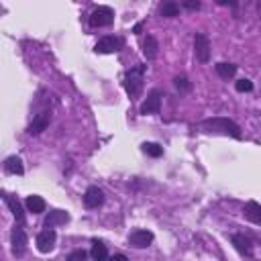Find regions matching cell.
Segmentation results:
<instances>
[{
	"label": "cell",
	"mask_w": 261,
	"mask_h": 261,
	"mask_svg": "<svg viewBox=\"0 0 261 261\" xmlns=\"http://www.w3.org/2000/svg\"><path fill=\"white\" fill-rule=\"evenodd\" d=\"M200 128L204 133H220V135H230L234 139H241V128L237 122H232L230 118H222V116H216V118H206L200 122Z\"/></svg>",
	"instance_id": "obj_1"
},
{
	"label": "cell",
	"mask_w": 261,
	"mask_h": 261,
	"mask_svg": "<svg viewBox=\"0 0 261 261\" xmlns=\"http://www.w3.org/2000/svg\"><path fill=\"white\" fill-rule=\"evenodd\" d=\"M145 69H147V65H135V67H130L128 71H126V75H124V90H126V94L130 96V100L133 98H139V94H141V90H143V75H145Z\"/></svg>",
	"instance_id": "obj_2"
},
{
	"label": "cell",
	"mask_w": 261,
	"mask_h": 261,
	"mask_svg": "<svg viewBox=\"0 0 261 261\" xmlns=\"http://www.w3.org/2000/svg\"><path fill=\"white\" fill-rule=\"evenodd\" d=\"M112 20H114V10L110 8V6H98L92 14H90V18H88V22H90V27H108V24H112Z\"/></svg>",
	"instance_id": "obj_3"
},
{
	"label": "cell",
	"mask_w": 261,
	"mask_h": 261,
	"mask_svg": "<svg viewBox=\"0 0 261 261\" xmlns=\"http://www.w3.org/2000/svg\"><path fill=\"white\" fill-rule=\"evenodd\" d=\"M194 53H196L200 63H208V59H210V39H208V35H204V33L194 35Z\"/></svg>",
	"instance_id": "obj_4"
},
{
	"label": "cell",
	"mask_w": 261,
	"mask_h": 261,
	"mask_svg": "<svg viewBox=\"0 0 261 261\" xmlns=\"http://www.w3.org/2000/svg\"><path fill=\"white\" fill-rule=\"evenodd\" d=\"M161 98H163L161 90H151L147 94L145 102L141 104V114L143 116H147V114H159V110H161Z\"/></svg>",
	"instance_id": "obj_5"
},
{
	"label": "cell",
	"mask_w": 261,
	"mask_h": 261,
	"mask_svg": "<svg viewBox=\"0 0 261 261\" xmlns=\"http://www.w3.org/2000/svg\"><path fill=\"white\" fill-rule=\"evenodd\" d=\"M10 245H12V255L22 257L27 253V232L22 226H14L10 232Z\"/></svg>",
	"instance_id": "obj_6"
},
{
	"label": "cell",
	"mask_w": 261,
	"mask_h": 261,
	"mask_svg": "<svg viewBox=\"0 0 261 261\" xmlns=\"http://www.w3.org/2000/svg\"><path fill=\"white\" fill-rule=\"evenodd\" d=\"M153 243V232L145 230V228H137L128 234V245L137 247V249H147Z\"/></svg>",
	"instance_id": "obj_7"
},
{
	"label": "cell",
	"mask_w": 261,
	"mask_h": 261,
	"mask_svg": "<svg viewBox=\"0 0 261 261\" xmlns=\"http://www.w3.org/2000/svg\"><path fill=\"white\" fill-rule=\"evenodd\" d=\"M55 241H57V232L53 228H45L37 234V249L41 253H49V251H53Z\"/></svg>",
	"instance_id": "obj_8"
},
{
	"label": "cell",
	"mask_w": 261,
	"mask_h": 261,
	"mask_svg": "<svg viewBox=\"0 0 261 261\" xmlns=\"http://www.w3.org/2000/svg\"><path fill=\"white\" fill-rule=\"evenodd\" d=\"M96 53H114V51H120L122 49V39L120 37H102L98 43H96Z\"/></svg>",
	"instance_id": "obj_9"
},
{
	"label": "cell",
	"mask_w": 261,
	"mask_h": 261,
	"mask_svg": "<svg viewBox=\"0 0 261 261\" xmlns=\"http://www.w3.org/2000/svg\"><path fill=\"white\" fill-rule=\"evenodd\" d=\"M84 204L86 208H98L104 204V192L98 186H90L84 194Z\"/></svg>",
	"instance_id": "obj_10"
},
{
	"label": "cell",
	"mask_w": 261,
	"mask_h": 261,
	"mask_svg": "<svg viewBox=\"0 0 261 261\" xmlns=\"http://www.w3.org/2000/svg\"><path fill=\"white\" fill-rule=\"evenodd\" d=\"M49 122H51V114H49V112H41V114H37V116L33 118V122H31L29 128H27V133H29V135H41V133L49 126Z\"/></svg>",
	"instance_id": "obj_11"
},
{
	"label": "cell",
	"mask_w": 261,
	"mask_h": 261,
	"mask_svg": "<svg viewBox=\"0 0 261 261\" xmlns=\"http://www.w3.org/2000/svg\"><path fill=\"white\" fill-rule=\"evenodd\" d=\"M69 220V214L63 212V210H51L49 216L45 218V228H53L57 224H65Z\"/></svg>",
	"instance_id": "obj_12"
},
{
	"label": "cell",
	"mask_w": 261,
	"mask_h": 261,
	"mask_svg": "<svg viewBox=\"0 0 261 261\" xmlns=\"http://www.w3.org/2000/svg\"><path fill=\"white\" fill-rule=\"evenodd\" d=\"M143 53H145V57H147L149 61H153V59L157 57L159 45H157V39H155L153 35H147V37H145V41H143Z\"/></svg>",
	"instance_id": "obj_13"
},
{
	"label": "cell",
	"mask_w": 261,
	"mask_h": 261,
	"mask_svg": "<svg viewBox=\"0 0 261 261\" xmlns=\"http://www.w3.org/2000/svg\"><path fill=\"white\" fill-rule=\"evenodd\" d=\"M243 214L247 220L255 222V224H261V206L257 202H247L245 208H243Z\"/></svg>",
	"instance_id": "obj_14"
},
{
	"label": "cell",
	"mask_w": 261,
	"mask_h": 261,
	"mask_svg": "<svg viewBox=\"0 0 261 261\" xmlns=\"http://www.w3.org/2000/svg\"><path fill=\"white\" fill-rule=\"evenodd\" d=\"M4 171H6V173H12V175H22L24 167H22L20 157H16V155L6 157V161H4Z\"/></svg>",
	"instance_id": "obj_15"
},
{
	"label": "cell",
	"mask_w": 261,
	"mask_h": 261,
	"mask_svg": "<svg viewBox=\"0 0 261 261\" xmlns=\"http://www.w3.org/2000/svg\"><path fill=\"white\" fill-rule=\"evenodd\" d=\"M232 245L237 247V251L239 253H243V255H251L253 253V247H251V241L245 237V234H241V232H237V234H232Z\"/></svg>",
	"instance_id": "obj_16"
},
{
	"label": "cell",
	"mask_w": 261,
	"mask_h": 261,
	"mask_svg": "<svg viewBox=\"0 0 261 261\" xmlns=\"http://www.w3.org/2000/svg\"><path fill=\"white\" fill-rule=\"evenodd\" d=\"M4 202H6V204H8V208L12 210V214H14L16 222H24V212H22L20 202H18L14 196H8V194H4Z\"/></svg>",
	"instance_id": "obj_17"
},
{
	"label": "cell",
	"mask_w": 261,
	"mask_h": 261,
	"mask_svg": "<svg viewBox=\"0 0 261 261\" xmlns=\"http://www.w3.org/2000/svg\"><path fill=\"white\" fill-rule=\"evenodd\" d=\"M24 204H27L29 212H33V214H41L45 210V200L41 196H29Z\"/></svg>",
	"instance_id": "obj_18"
},
{
	"label": "cell",
	"mask_w": 261,
	"mask_h": 261,
	"mask_svg": "<svg viewBox=\"0 0 261 261\" xmlns=\"http://www.w3.org/2000/svg\"><path fill=\"white\" fill-rule=\"evenodd\" d=\"M92 259L94 261H108V249L102 241H94L92 245Z\"/></svg>",
	"instance_id": "obj_19"
},
{
	"label": "cell",
	"mask_w": 261,
	"mask_h": 261,
	"mask_svg": "<svg viewBox=\"0 0 261 261\" xmlns=\"http://www.w3.org/2000/svg\"><path fill=\"white\" fill-rule=\"evenodd\" d=\"M159 12H161V16H167V18L177 16V14H179V4H177V2H173V0H167V2H163V4H161Z\"/></svg>",
	"instance_id": "obj_20"
},
{
	"label": "cell",
	"mask_w": 261,
	"mask_h": 261,
	"mask_svg": "<svg viewBox=\"0 0 261 261\" xmlns=\"http://www.w3.org/2000/svg\"><path fill=\"white\" fill-rule=\"evenodd\" d=\"M216 73H218L222 80H230V77L237 73V65H234V63H218V65H216Z\"/></svg>",
	"instance_id": "obj_21"
},
{
	"label": "cell",
	"mask_w": 261,
	"mask_h": 261,
	"mask_svg": "<svg viewBox=\"0 0 261 261\" xmlns=\"http://www.w3.org/2000/svg\"><path fill=\"white\" fill-rule=\"evenodd\" d=\"M143 151H145L149 157H161L163 147L157 145V143H143Z\"/></svg>",
	"instance_id": "obj_22"
},
{
	"label": "cell",
	"mask_w": 261,
	"mask_h": 261,
	"mask_svg": "<svg viewBox=\"0 0 261 261\" xmlns=\"http://www.w3.org/2000/svg\"><path fill=\"white\" fill-rule=\"evenodd\" d=\"M86 257H88V253L84 249H75L67 255V261H86Z\"/></svg>",
	"instance_id": "obj_23"
},
{
	"label": "cell",
	"mask_w": 261,
	"mask_h": 261,
	"mask_svg": "<svg viewBox=\"0 0 261 261\" xmlns=\"http://www.w3.org/2000/svg\"><path fill=\"white\" fill-rule=\"evenodd\" d=\"M173 84H175V88L181 90V92H188V90H190V82H188V77H184V75H177V77L173 80Z\"/></svg>",
	"instance_id": "obj_24"
},
{
	"label": "cell",
	"mask_w": 261,
	"mask_h": 261,
	"mask_svg": "<svg viewBox=\"0 0 261 261\" xmlns=\"http://www.w3.org/2000/svg\"><path fill=\"white\" fill-rule=\"evenodd\" d=\"M234 88H237V92H251L253 90V84H251V80H239L237 84H234Z\"/></svg>",
	"instance_id": "obj_25"
},
{
	"label": "cell",
	"mask_w": 261,
	"mask_h": 261,
	"mask_svg": "<svg viewBox=\"0 0 261 261\" xmlns=\"http://www.w3.org/2000/svg\"><path fill=\"white\" fill-rule=\"evenodd\" d=\"M184 6H186V8H190V10H198V8H200V2L188 0V2H184Z\"/></svg>",
	"instance_id": "obj_26"
},
{
	"label": "cell",
	"mask_w": 261,
	"mask_h": 261,
	"mask_svg": "<svg viewBox=\"0 0 261 261\" xmlns=\"http://www.w3.org/2000/svg\"><path fill=\"white\" fill-rule=\"evenodd\" d=\"M110 261H128V259H126V255H122V253H118V255H114V257H112Z\"/></svg>",
	"instance_id": "obj_27"
}]
</instances>
